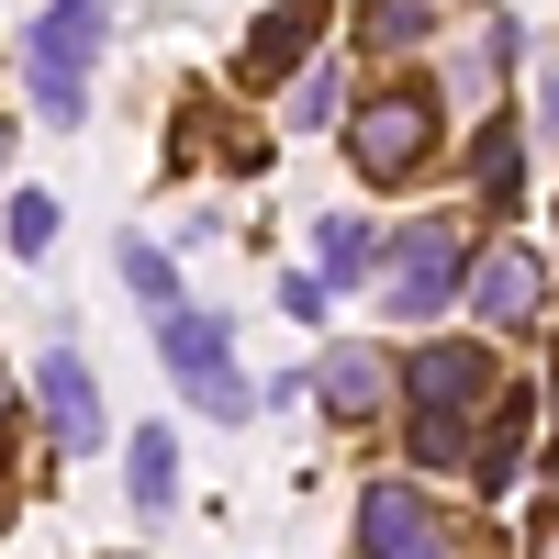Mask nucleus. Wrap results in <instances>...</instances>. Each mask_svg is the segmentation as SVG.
<instances>
[{"label": "nucleus", "mask_w": 559, "mask_h": 559, "mask_svg": "<svg viewBox=\"0 0 559 559\" xmlns=\"http://www.w3.org/2000/svg\"><path fill=\"white\" fill-rule=\"evenodd\" d=\"M0 426H12V369H0Z\"/></svg>", "instance_id": "4be33fe9"}, {"label": "nucleus", "mask_w": 559, "mask_h": 559, "mask_svg": "<svg viewBox=\"0 0 559 559\" xmlns=\"http://www.w3.org/2000/svg\"><path fill=\"white\" fill-rule=\"evenodd\" d=\"M157 358L179 369V392H191L202 414H224V426H236L247 414V381H236V336H224V313H157Z\"/></svg>", "instance_id": "f03ea898"}, {"label": "nucleus", "mask_w": 559, "mask_h": 559, "mask_svg": "<svg viewBox=\"0 0 559 559\" xmlns=\"http://www.w3.org/2000/svg\"><path fill=\"white\" fill-rule=\"evenodd\" d=\"M45 414H57V448H102V392L68 347H45Z\"/></svg>", "instance_id": "6e6552de"}, {"label": "nucleus", "mask_w": 559, "mask_h": 559, "mask_svg": "<svg viewBox=\"0 0 559 559\" xmlns=\"http://www.w3.org/2000/svg\"><path fill=\"white\" fill-rule=\"evenodd\" d=\"M12 247H23V258L57 247V202H45V191H23V202H12Z\"/></svg>", "instance_id": "a211bd4d"}, {"label": "nucleus", "mask_w": 559, "mask_h": 559, "mask_svg": "<svg viewBox=\"0 0 559 559\" xmlns=\"http://www.w3.org/2000/svg\"><path fill=\"white\" fill-rule=\"evenodd\" d=\"M313 34H324V0H280V12L247 34V68H258V79H280V68H292Z\"/></svg>", "instance_id": "9d476101"}, {"label": "nucleus", "mask_w": 559, "mask_h": 559, "mask_svg": "<svg viewBox=\"0 0 559 559\" xmlns=\"http://www.w3.org/2000/svg\"><path fill=\"white\" fill-rule=\"evenodd\" d=\"M548 134H559V68H548Z\"/></svg>", "instance_id": "aec40b11"}, {"label": "nucleus", "mask_w": 559, "mask_h": 559, "mask_svg": "<svg viewBox=\"0 0 559 559\" xmlns=\"http://www.w3.org/2000/svg\"><path fill=\"white\" fill-rule=\"evenodd\" d=\"M537 559H559V526H537Z\"/></svg>", "instance_id": "412c9836"}, {"label": "nucleus", "mask_w": 559, "mask_h": 559, "mask_svg": "<svg viewBox=\"0 0 559 559\" xmlns=\"http://www.w3.org/2000/svg\"><path fill=\"white\" fill-rule=\"evenodd\" d=\"M481 392H492L481 347H426V358H414V414H471Z\"/></svg>", "instance_id": "423d86ee"}, {"label": "nucleus", "mask_w": 559, "mask_h": 559, "mask_svg": "<svg viewBox=\"0 0 559 559\" xmlns=\"http://www.w3.org/2000/svg\"><path fill=\"white\" fill-rule=\"evenodd\" d=\"M313 247H324V269H313L324 292H347V280L381 269V258H369V224H347V213H324V236H313Z\"/></svg>", "instance_id": "f8f14e48"}, {"label": "nucleus", "mask_w": 559, "mask_h": 559, "mask_svg": "<svg viewBox=\"0 0 559 559\" xmlns=\"http://www.w3.org/2000/svg\"><path fill=\"white\" fill-rule=\"evenodd\" d=\"M0 168H12V123H0Z\"/></svg>", "instance_id": "5701e85b"}, {"label": "nucleus", "mask_w": 559, "mask_h": 559, "mask_svg": "<svg viewBox=\"0 0 559 559\" xmlns=\"http://www.w3.org/2000/svg\"><path fill=\"white\" fill-rule=\"evenodd\" d=\"M471 302H481L492 324H526V313H537V247H492V258H471Z\"/></svg>", "instance_id": "0eeeda50"}, {"label": "nucleus", "mask_w": 559, "mask_h": 559, "mask_svg": "<svg viewBox=\"0 0 559 559\" xmlns=\"http://www.w3.org/2000/svg\"><path fill=\"white\" fill-rule=\"evenodd\" d=\"M123 292H134V302H157V313H179V269H168V247L123 236Z\"/></svg>", "instance_id": "4468645a"}, {"label": "nucleus", "mask_w": 559, "mask_h": 559, "mask_svg": "<svg viewBox=\"0 0 559 559\" xmlns=\"http://www.w3.org/2000/svg\"><path fill=\"white\" fill-rule=\"evenodd\" d=\"M280 112H292L302 134H313V123H336V112H347V90H336V68H292V102H280Z\"/></svg>", "instance_id": "2eb2a0df"}, {"label": "nucleus", "mask_w": 559, "mask_h": 559, "mask_svg": "<svg viewBox=\"0 0 559 559\" xmlns=\"http://www.w3.org/2000/svg\"><path fill=\"white\" fill-rule=\"evenodd\" d=\"M414 459H426V471H459V459H481V448H471V414H426V426H414Z\"/></svg>", "instance_id": "f3484780"}, {"label": "nucleus", "mask_w": 559, "mask_h": 559, "mask_svg": "<svg viewBox=\"0 0 559 559\" xmlns=\"http://www.w3.org/2000/svg\"><path fill=\"white\" fill-rule=\"evenodd\" d=\"M369 34H381V45H414V34H426V0H381V12H369Z\"/></svg>", "instance_id": "6ab92c4d"}, {"label": "nucleus", "mask_w": 559, "mask_h": 559, "mask_svg": "<svg viewBox=\"0 0 559 559\" xmlns=\"http://www.w3.org/2000/svg\"><path fill=\"white\" fill-rule=\"evenodd\" d=\"M313 392H324V414H381V392H392V369H381V347H324V369H313Z\"/></svg>", "instance_id": "1a4fd4ad"}, {"label": "nucleus", "mask_w": 559, "mask_h": 559, "mask_svg": "<svg viewBox=\"0 0 559 559\" xmlns=\"http://www.w3.org/2000/svg\"><path fill=\"white\" fill-rule=\"evenodd\" d=\"M358 559H448L437 503H426V492H403V481H381V492L358 503Z\"/></svg>", "instance_id": "39448f33"}, {"label": "nucleus", "mask_w": 559, "mask_h": 559, "mask_svg": "<svg viewBox=\"0 0 559 559\" xmlns=\"http://www.w3.org/2000/svg\"><path fill=\"white\" fill-rule=\"evenodd\" d=\"M426 146H437V102H426V90H381V102L347 112V157H358L369 179H403Z\"/></svg>", "instance_id": "20e7f679"}, {"label": "nucleus", "mask_w": 559, "mask_h": 559, "mask_svg": "<svg viewBox=\"0 0 559 559\" xmlns=\"http://www.w3.org/2000/svg\"><path fill=\"white\" fill-rule=\"evenodd\" d=\"M381 292H392V313H437L448 292H471V247H459L448 213H426V224H403V236H392Z\"/></svg>", "instance_id": "7ed1b4c3"}, {"label": "nucleus", "mask_w": 559, "mask_h": 559, "mask_svg": "<svg viewBox=\"0 0 559 559\" xmlns=\"http://www.w3.org/2000/svg\"><path fill=\"white\" fill-rule=\"evenodd\" d=\"M515 437H526V403H503V426H492V448L471 459V471H481V492H515V459H526Z\"/></svg>", "instance_id": "dca6fc26"}, {"label": "nucleus", "mask_w": 559, "mask_h": 559, "mask_svg": "<svg viewBox=\"0 0 559 559\" xmlns=\"http://www.w3.org/2000/svg\"><path fill=\"white\" fill-rule=\"evenodd\" d=\"M90 57H102V0H57V12L34 23V102H45V123L90 112Z\"/></svg>", "instance_id": "f257e3e1"}, {"label": "nucleus", "mask_w": 559, "mask_h": 559, "mask_svg": "<svg viewBox=\"0 0 559 559\" xmlns=\"http://www.w3.org/2000/svg\"><path fill=\"white\" fill-rule=\"evenodd\" d=\"M471 179H481V202H492V213H515V191H526V146H515V123H481Z\"/></svg>", "instance_id": "9b49d317"}, {"label": "nucleus", "mask_w": 559, "mask_h": 559, "mask_svg": "<svg viewBox=\"0 0 559 559\" xmlns=\"http://www.w3.org/2000/svg\"><path fill=\"white\" fill-rule=\"evenodd\" d=\"M123 481H134V503H146V515H157V503L179 492V448H168L157 426H134V471H123Z\"/></svg>", "instance_id": "ddd939ff"}]
</instances>
